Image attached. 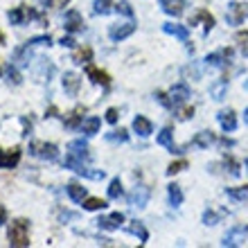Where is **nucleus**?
Returning a JSON list of instances; mask_svg holds the SVG:
<instances>
[{
  "label": "nucleus",
  "mask_w": 248,
  "mask_h": 248,
  "mask_svg": "<svg viewBox=\"0 0 248 248\" xmlns=\"http://www.w3.org/2000/svg\"><path fill=\"white\" fill-rule=\"evenodd\" d=\"M99 126H102V120H99L97 115H91V118H86L84 122H81V131H84L86 136H95V133H99Z\"/></svg>",
  "instance_id": "24"
},
{
  "label": "nucleus",
  "mask_w": 248,
  "mask_h": 248,
  "mask_svg": "<svg viewBox=\"0 0 248 248\" xmlns=\"http://www.w3.org/2000/svg\"><path fill=\"white\" fill-rule=\"evenodd\" d=\"M7 18H9L12 25H23V23L30 18V16H27V7H16L12 12H7Z\"/></svg>",
  "instance_id": "26"
},
{
  "label": "nucleus",
  "mask_w": 248,
  "mask_h": 248,
  "mask_svg": "<svg viewBox=\"0 0 248 248\" xmlns=\"http://www.w3.org/2000/svg\"><path fill=\"white\" fill-rule=\"evenodd\" d=\"M84 108H77V111L70 113V118L65 120V129H81V122H84Z\"/></svg>",
  "instance_id": "31"
},
{
  "label": "nucleus",
  "mask_w": 248,
  "mask_h": 248,
  "mask_svg": "<svg viewBox=\"0 0 248 248\" xmlns=\"http://www.w3.org/2000/svg\"><path fill=\"white\" fill-rule=\"evenodd\" d=\"M167 194H170V203L174 208H178V205L183 203V189H181V185L171 183L170 187H167Z\"/></svg>",
  "instance_id": "28"
},
{
  "label": "nucleus",
  "mask_w": 248,
  "mask_h": 248,
  "mask_svg": "<svg viewBox=\"0 0 248 248\" xmlns=\"http://www.w3.org/2000/svg\"><path fill=\"white\" fill-rule=\"evenodd\" d=\"M30 154L41 158V160H57L59 158V147L52 142H36V140H32L30 142Z\"/></svg>",
  "instance_id": "2"
},
{
  "label": "nucleus",
  "mask_w": 248,
  "mask_h": 248,
  "mask_svg": "<svg viewBox=\"0 0 248 248\" xmlns=\"http://www.w3.org/2000/svg\"><path fill=\"white\" fill-rule=\"evenodd\" d=\"M133 131H136L138 136L147 138V136H151V131H154V124H151L149 120L144 118V115H138V118L133 120Z\"/></svg>",
  "instance_id": "20"
},
{
  "label": "nucleus",
  "mask_w": 248,
  "mask_h": 248,
  "mask_svg": "<svg viewBox=\"0 0 248 248\" xmlns=\"http://www.w3.org/2000/svg\"><path fill=\"white\" fill-rule=\"evenodd\" d=\"M156 142L160 144V147H167L171 154H181V149H178L176 144H174V131H171V126H165V129L158 133Z\"/></svg>",
  "instance_id": "12"
},
{
  "label": "nucleus",
  "mask_w": 248,
  "mask_h": 248,
  "mask_svg": "<svg viewBox=\"0 0 248 248\" xmlns=\"http://www.w3.org/2000/svg\"><path fill=\"white\" fill-rule=\"evenodd\" d=\"M219 219H221V215H217L215 210H205V212H203V223H205V226H215Z\"/></svg>",
  "instance_id": "37"
},
{
  "label": "nucleus",
  "mask_w": 248,
  "mask_h": 248,
  "mask_svg": "<svg viewBox=\"0 0 248 248\" xmlns=\"http://www.w3.org/2000/svg\"><path fill=\"white\" fill-rule=\"evenodd\" d=\"M199 20H203V23H205V25H203V30H205V34H208L210 30L215 27V16H212V14H210V12H205V9H201V12H196L194 16H192V20H189V25H196Z\"/></svg>",
  "instance_id": "19"
},
{
  "label": "nucleus",
  "mask_w": 248,
  "mask_h": 248,
  "mask_svg": "<svg viewBox=\"0 0 248 248\" xmlns=\"http://www.w3.org/2000/svg\"><path fill=\"white\" fill-rule=\"evenodd\" d=\"M223 165H226V167H230V174H232V176H239V165H237L232 158H226V160H223Z\"/></svg>",
  "instance_id": "40"
},
{
  "label": "nucleus",
  "mask_w": 248,
  "mask_h": 248,
  "mask_svg": "<svg viewBox=\"0 0 248 248\" xmlns=\"http://www.w3.org/2000/svg\"><path fill=\"white\" fill-rule=\"evenodd\" d=\"M5 221H7V210L2 208V205H0V226H2Z\"/></svg>",
  "instance_id": "45"
},
{
  "label": "nucleus",
  "mask_w": 248,
  "mask_h": 248,
  "mask_svg": "<svg viewBox=\"0 0 248 248\" xmlns=\"http://www.w3.org/2000/svg\"><path fill=\"white\" fill-rule=\"evenodd\" d=\"M52 43V39H50V34H46V36H34V39L25 41V47H34V46H50Z\"/></svg>",
  "instance_id": "34"
},
{
  "label": "nucleus",
  "mask_w": 248,
  "mask_h": 248,
  "mask_svg": "<svg viewBox=\"0 0 248 248\" xmlns=\"http://www.w3.org/2000/svg\"><path fill=\"white\" fill-rule=\"evenodd\" d=\"M167 97H170V108H178L181 104H185L189 97V86L187 84H176L171 86L170 93H167Z\"/></svg>",
  "instance_id": "6"
},
{
  "label": "nucleus",
  "mask_w": 248,
  "mask_h": 248,
  "mask_svg": "<svg viewBox=\"0 0 248 248\" xmlns=\"http://www.w3.org/2000/svg\"><path fill=\"white\" fill-rule=\"evenodd\" d=\"M7 77H9V81H12L14 86H18L20 81H23V79H20V75H18V68H16L14 63L7 68Z\"/></svg>",
  "instance_id": "38"
},
{
  "label": "nucleus",
  "mask_w": 248,
  "mask_h": 248,
  "mask_svg": "<svg viewBox=\"0 0 248 248\" xmlns=\"http://www.w3.org/2000/svg\"><path fill=\"white\" fill-rule=\"evenodd\" d=\"M244 88H246V91H248V79H246V81H244Z\"/></svg>",
  "instance_id": "50"
},
{
  "label": "nucleus",
  "mask_w": 248,
  "mask_h": 248,
  "mask_svg": "<svg viewBox=\"0 0 248 248\" xmlns=\"http://www.w3.org/2000/svg\"><path fill=\"white\" fill-rule=\"evenodd\" d=\"M59 43H61L63 47H75V39H72V36H63Z\"/></svg>",
  "instance_id": "42"
},
{
  "label": "nucleus",
  "mask_w": 248,
  "mask_h": 248,
  "mask_svg": "<svg viewBox=\"0 0 248 248\" xmlns=\"http://www.w3.org/2000/svg\"><path fill=\"white\" fill-rule=\"evenodd\" d=\"M108 203L104 201V199H97V196H86L84 199V210H88V212H95V210H104Z\"/></svg>",
  "instance_id": "29"
},
{
  "label": "nucleus",
  "mask_w": 248,
  "mask_h": 248,
  "mask_svg": "<svg viewBox=\"0 0 248 248\" xmlns=\"http://www.w3.org/2000/svg\"><path fill=\"white\" fill-rule=\"evenodd\" d=\"M65 32L70 34H77V32H84V18H81V14L77 9H70V12L65 14Z\"/></svg>",
  "instance_id": "8"
},
{
  "label": "nucleus",
  "mask_w": 248,
  "mask_h": 248,
  "mask_svg": "<svg viewBox=\"0 0 248 248\" xmlns=\"http://www.w3.org/2000/svg\"><path fill=\"white\" fill-rule=\"evenodd\" d=\"M126 232L136 235L138 239H140V244H147V239H149V232H147V228H144L140 221H131L129 226H126Z\"/></svg>",
  "instance_id": "25"
},
{
  "label": "nucleus",
  "mask_w": 248,
  "mask_h": 248,
  "mask_svg": "<svg viewBox=\"0 0 248 248\" xmlns=\"http://www.w3.org/2000/svg\"><path fill=\"white\" fill-rule=\"evenodd\" d=\"M187 170V160H176V163H171L170 167H167V176H174V174H178V171Z\"/></svg>",
  "instance_id": "36"
},
{
  "label": "nucleus",
  "mask_w": 248,
  "mask_h": 248,
  "mask_svg": "<svg viewBox=\"0 0 248 248\" xmlns=\"http://www.w3.org/2000/svg\"><path fill=\"white\" fill-rule=\"evenodd\" d=\"M61 84H63V91L70 95V97H75L79 93V84H81V79H79V75H75V72H65L63 79H61Z\"/></svg>",
  "instance_id": "14"
},
{
  "label": "nucleus",
  "mask_w": 248,
  "mask_h": 248,
  "mask_svg": "<svg viewBox=\"0 0 248 248\" xmlns=\"http://www.w3.org/2000/svg\"><path fill=\"white\" fill-rule=\"evenodd\" d=\"M86 75H88V79H91L93 84H97V86H104V88H108V86H111V77H108V72L99 70L97 65H93V63H86Z\"/></svg>",
  "instance_id": "7"
},
{
  "label": "nucleus",
  "mask_w": 248,
  "mask_h": 248,
  "mask_svg": "<svg viewBox=\"0 0 248 248\" xmlns=\"http://www.w3.org/2000/svg\"><path fill=\"white\" fill-rule=\"evenodd\" d=\"M149 196H151V192H149V187L147 185H136V187L129 192V205L131 208H138V210H142V208H147V203H149Z\"/></svg>",
  "instance_id": "4"
},
{
  "label": "nucleus",
  "mask_w": 248,
  "mask_h": 248,
  "mask_svg": "<svg viewBox=\"0 0 248 248\" xmlns=\"http://www.w3.org/2000/svg\"><path fill=\"white\" fill-rule=\"evenodd\" d=\"M115 12L118 14H124V16H133V7L129 5V2H126V0H122V2H118V5H115Z\"/></svg>",
  "instance_id": "39"
},
{
  "label": "nucleus",
  "mask_w": 248,
  "mask_h": 248,
  "mask_svg": "<svg viewBox=\"0 0 248 248\" xmlns=\"http://www.w3.org/2000/svg\"><path fill=\"white\" fill-rule=\"evenodd\" d=\"M219 124H221V129L226 131V133H230V131H235L237 129V118H235V111H221L219 115Z\"/></svg>",
  "instance_id": "18"
},
{
  "label": "nucleus",
  "mask_w": 248,
  "mask_h": 248,
  "mask_svg": "<svg viewBox=\"0 0 248 248\" xmlns=\"http://www.w3.org/2000/svg\"><path fill=\"white\" fill-rule=\"evenodd\" d=\"M244 120H246V122H248V108H246V113H244Z\"/></svg>",
  "instance_id": "49"
},
{
  "label": "nucleus",
  "mask_w": 248,
  "mask_h": 248,
  "mask_svg": "<svg viewBox=\"0 0 248 248\" xmlns=\"http://www.w3.org/2000/svg\"><path fill=\"white\" fill-rule=\"evenodd\" d=\"M68 151L75 154V156H79V158H84L86 163L91 160V154H88V144H86V140H72V142L68 144Z\"/></svg>",
  "instance_id": "21"
},
{
  "label": "nucleus",
  "mask_w": 248,
  "mask_h": 248,
  "mask_svg": "<svg viewBox=\"0 0 248 248\" xmlns=\"http://www.w3.org/2000/svg\"><path fill=\"white\" fill-rule=\"evenodd\" d=\"M46 118H57V108H54V106H52V108H50V111L46 113Z\"/></svg>",
  "instance_id": "46"
},
{
  "label": "nucleus",
  "mask_w": 248,
  "mask_h": 248,
  "mask_svg": "<svg viewBox=\"0 0 248 248\" xmlns=\"http://www.w3.org/2000/svg\"><path fill=\"white\" fill-rule=\"evenodd\" d=\"M242 54H244V57H248V47H246V46H244V50H242Z\"/></svg>",
  "instance_id": "48"
},
{
  "label": "nucleus",
  "mask_w": 248,
  "mask_h": 248,
  "mask_svg": "<svg viewBox=\"0 0 248 248\" xmlns=\"http://www.w3.org/2000/svg\"><path fill=\"white\" fill-rule=\"evenodd\" d=\"M122 194V181L120 178H113L111 185H108V199H118Z\"/></svg>",
  "instance_id": "35"
},
{
  "label": "nucleus",
  "mask_w": 248,
  "mask_h": 248,
  "mask_svg": "<svg viewBox=\"0 0 248 248\" xmlns=\"http://www.w3.org/2000/svg\"><path fill=\"white\" fill-rule=\"evenodd\" d=\"M0 75H2V72H0Z\"/></svg>",
  "instance_id": "52"
},
{
  "label": "nucleus",
  "mask_w": 248,
  "mask_h": 248,
  "mask_svg": "<svg viewBox=\"0 0 248 248\" xmlns=\"http://www.w3.org/2000/svg\"><path fill=\"white\" fill-rule=\"evenodd\" d=\"M246 170H248V158H246Z\"/></svg>",
  "instance_id": "51"
},
{
  "label": "nucleus",
  "mask_w": 248,
  "mask_h": 248,
  "mask_svg": "<svg viewBox=\"0 0 248 248\" xmlns=\"http://www.w3.org/2000/svg\"><path fill=\"white\" fill-rule=\"evenodd\" d=\"M226 91H228V79L221 77L219 81H215V84L210 86V95L217 99V102H221L223 97H226Z\"/></svg>",
  "instance_id": "23"
},
{
  "label": "nucleus",
  "mask_w": 248,
  "mask_h": 248,
  "mask_svg": "<svg viewBox=\"0 0 248 248\" xmlns=\"http://www.w3.org/2000/svg\"><path fill=\"white\" fill-rule=\"evenodd\" d=\"M230 57H232V50H221V52H212L205 57V63L212 65V68H226L230 63Z\"/></svg>",
  "instance_id": "13"
},
{
  "label": "nucleus",
  "mask_w": 248,
  "mask_h": 248,
  "mask_svg": "<svg viewBox=\"0 0 248 248\" xmlns=\"http://www.w3.org/2000/svg\"><path fill=\"white\" fill-rule=\"evenodd\" d=\"M133 32H136L133 23H118V25H111L108 36H111V41H124V39H129Z\"/></svg>",
  "instance_id": "9"
},
{
  "label": "nucleus",
  "mask_w": 248,
  "mask_h": 248,
  "mask_svg": "<svg viewBox=\"0 0 248 248\" xmlns=\"http://www.w3.org/2000/svg\"><path fill=\"white\" fill-rule=\"evenodd\" d=\"M106 140H108V142H126V140H129V133H126V129L111 131V133H106Z\"/></svg>",
  "instance_id": "33"
},
{
  "label": "nucleus",
  "mask_w": 248,
  "mask_h": 248,
  "mask_svg": "<svg viewBox=\"0 0 248 248\" xmlns=\"http://www.w3.org/2000/svg\"><path fill=\"white\" fill-rule=\"evenodd\" d=\"M20 147H14V149H9V151H2L0 149V167L2 170H12V167H16L18 165V160H20Z\"/></svg>",
  "instance_id": "10"
},
{
  "label": "nucleus",
  "mask_w": 248,
  "mask_h": 248,
  "mask_svg": "<svg viewBox=\"0 0 248 248\" xmlns=\"http://www.w3.org/2000/svg\"><path fill=\"white\" fill-rule=\"evenodd\" d=\"M118 118H120V115H118V108H113V106H111V108L106 111V122H108V124H115V122H118Z\"/></svg>",
  "instance_id": "41"
},
{
  "label": "nucleus",
  "mask_w": 248,
  "mask_h": 248,
  "mask_svg": "<svg viewBox=\"0 0 248 248\" xmlns=\"http://www.w3.org/2000/svg\"><path fill=\"white\" fill-rule=\"evenodd\" d=\"M5 43V34H2V30H0V46Z\"/></svg>",
  "instance_id": "47"
},
{
  "label": "nucleus",
  "mask_w": 248,
  "mask_h": 248,
  "mask_svg": "<svg viewBox=\"0 0 248 248\" xmlns=\"http://www.w3.org/2000/svg\"><path fill=\"white\" fill-rule=\"evenodd\" d=\"M111 9H113V0H95V5H93V12L97 16H106V14H111Z\"/></svg>",
  "instance_id": "32"
},
{
  "label": "nucleus",
  "mask_w": 248,
  "mask_h": 248,
  "mask_svg": "<svg viewBox=\"0 0 248 248\" xmlns=\"http://www.w3.org/2000/svg\"><path fill=\"white\" fill-rule=\"evenodd\" d=\"M226 194L232 201H248V185H244V187H226Z\"/></svg>",
  "instance_id": "30"
},
{
  "label": "nucleus",
  "mask_w": 248,
  "mask_h": 248,
  "mask_svg": "<svg viewBox=\"0 0 248 248\" xmlns=\"http://www.w3.org/2000/svg\"><path fill=\"white\" fill-rule=\"evenodd\" d=\"M215 142H217V136L212 131H199L194 136V140H192V144L199 147V149H208L210 144H215Z\"/></svg>",
  "instance_id": "17"
},
{
  "label": "nucleus",
  "mask_w": 248,
  "mask_h": 248,
  "mask_svg": "<svg viewBox=\"0 0 248 248\" xmlns=\"http://www.w3.org/2000/svg\"><path fill=\"white\" fill-rule=\"evenodd\" d=\"M246 18H248V5L246 2H230L228 12H226L228 25H242Z\"/></svg>",
  "instance_id": "5"
},
{
  "label": "nucleus",
  "mask_w": 248,
  "mask_h": 248,
  "mask_svg": "<svg viewBox=\"0 0 248 248\" xmlns=\"http://www.w3.org/2000/svg\"><path fill=\"white\" fill-rule=\"evenodd\" d=\"M163 32L165 34H171V36H176V39H181V41H187L189 39L187 25H178V23H165Z\"/></svg>",
  "instance_id": "15"
},
{
  "label": "nucleus",
  "mask_w": 248,
  "mask_h": 248,
  "mask_svg": "<svg viewBox=\"0 0 248 248\" xmlns=\"http://www.w3.org/2000/svg\"><path fill=\"white\" fill-rule=\"evenodd\" d=\"M192 115H194V108H183L178 118H181V120H189V118H192Z\"/></svg>",
  "instance_id": "43"
},
{
  "label": "nucleus",
  "mask_w": 248,
  "mask_h": 248,
  "mask_svg": "<svg viewBox=\"0 0 248 248\" xmlns=\"http://www.w3.org/2000/svg\"><path fill=\"white\" fill-rule=\"evenodd\" d=\"M160 7H163L165 14H170V16L178 18V16L183 14V9H185V2L183 0H160Z\"/></svg>",
  "instance_id": "16"
},
{
  "label": "nucleus",
  "mask_w": 248,
  "mask_h": 248,
  "mask_svg": "<svg viewBox=\"0 0 248 248\" xmlns=\"http://www.w3.org/2000/svg\"><path fill=\"white\" fill-rule=\"evenodd\" d=\"M235 41H239V43H246V41H248V32H237Z\"/></svg>",
  "instance_id": "44"
},
{
  "label": "nucleus",
  "mask_w": 248,
  "mask_h": 248,
  "mask_svg": "<svg viewBox=\"0 0 248 248\" xmlns=\"http://www.w3.org/2000/svg\"><path fill=\"white\" fill-rule=\"evenodd\" d=\"M93 59V50L91 47H77L75 50V54H72V61L79 65H84V63H91Z\"/></svg>",
  "instance_id": "27"
},
{
  "label": "nucleus",
  "mask_w": 248,
  "mask_h": 248,
  "mask_svg": "<svg viewBox=\"0 0 248 248\" xmlns=\"http://www.w3.org/2000/svg\"><path fill=\"white\" fill-rule=\"evenodd\" d=\"M248 244V226H235L223 235L221 246H246Z\"/></svg>",
  "instance_id": "3"
},
{
  "label": "nucleus",
  "mask_w": 248,
  "mask_h": 248,
  "mask_svg": "<svg viewBox=\"0 0 248 248\" xmlns=\"http://www.w3.org/2000/svg\"><path fill=\"white\" fill-rule=\"evenodd\" d=\"M65 192H68V196H70L75 203H84V199L88 196V192H86L84 185H79V183H70V185H65Z\"/></svg>",
  "instance_id": "22"
},
{
  "label": "nucleus",
  "mask_w": 248,
  "mask_h": 248,
  "mask_svg": "<svg viewBox=\"0 0 248 248\" xmlns=\"http://www.w3.org/2000/svg\"><path fill=\"white\" fill-rule=\"evenodd\" d=\"M9 246L25 248L30 246V221L27 219H16L9 228Z\"/></svg>",
  "instance_id": "1"
},
{
  "label": "nucleus",
  "mask_w": 248,
  "mask_h": 248,
  "mask_svg": "<svg viewBox=\"0 0 248 248\" xmlns=\"http://www.w3.org/2000/svg\"><path fill=\"white\" fill-rule=\"evenodd\" d=\"M122 223H124V215H122V212H113V215L99 217L97 226H99L102 230H118Z\"/></svg>",
  "instance_id": "11"
}]
</instances>
